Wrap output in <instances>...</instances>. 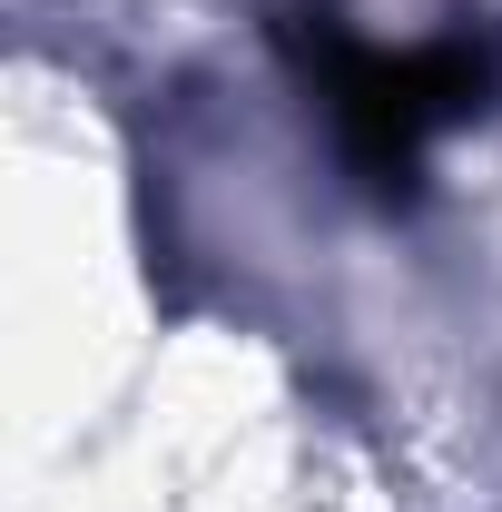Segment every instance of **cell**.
<instances>
[{
  "label": "cell",
  "instance_id": "1",
  "mask_svg": "<svg viewBox=\"0 0 502 512\" xmlns=\"http://www.w3.org/2000/svg\"><path fill=\"white\" fill-rule=\"evenodd\" d=\"M315 89H325V119L335 148L365 188H404L434 148V128L473 119L483 99V50L443 40V50H365L345 30H315Z\"/></svg>",
  "mask_w": 502,
  "mask_h": 512
}]
</instances>
